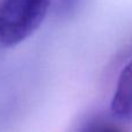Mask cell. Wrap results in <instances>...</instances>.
I'll return each instance as SVG.
<instances>
[{
  "label": "cell",
  "mask_w": 132,
  "mask_h": 132,
  "mask_svg": "<svg viewBox=\"0 0 132 132\" xmlns=\"http://www.w3.org/2000/svg\"><path fill=\"white\" fill-rule=\"evenodd\" d=\"M50 0H2L0 2V42L15 46L31 36L48 13Z\"/></svg>",
  "instance_id": "6da1fadb"
},
{
  "label": "cell",
  "mask_w": 132,
  "mask_h": 132,
  "mask_svg": "<svg viewBox=\"0 0 132 132\" xmlns=\"http://www.w3.org/2000/svg\"><path fill=\"white\" fill-rule=\"evenodd\" d=\"M111 111L121 119H132V60L119 75L111 101Z\"/></svg>",
  "instance_id": "7a4b0ae2"
},
{
  "label": "cell",
  "mask_w": 132,
  "mask_h": 132,
  "mask_svg": "<svg viewBox=\"0 0 132 132\" xmlns=\"http://www.w3.org/2000/svg\"><path fill=\"white\" fill-rule=\"evenodd\" d=\"M93 132H122L118 129L114 128V126H109V125H103V126H98L97 129H95Z\"/></svg>",
  "instance_id": "3957f363"
}]
</instances>
